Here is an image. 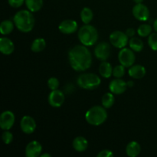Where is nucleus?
Listing matches in <instances>:
<instances>
[{
	"label": "nucleus",
	"mask_w": 157,
	"mask_h": 157,
	"mask_svg": "<svg viewBox=\"0 0 157 157\" xmlns=\"http://www.w3.org/2000/svg\"><path fill=\"white\" fill-rule=\"evenodd\" d=\"M68 60L71 66L76 71H84L90 67L92 55L85 45H76L68 52Z\"/></svg>",
	"instance_id": "f257e3e1"
},
{
	"label": "nucleus",
	"mask_w": 157,
	"mask_h": 157,
	"mask_svg": "<svg viewBox=\"0 0 157 157\" xmlns=\"http://www.w3.org/2000/svg\"><path fill=\"white\" fill-rule=\"evenodd\" d=\"M13 21L17 29L21 32H29L35 26V19L29 10H20L14 15Z\"/></svg>",
	"instance_id": "f03ea898"
},
{
	"label": "nucleus",
	"mask_w": 157,
	"mask_h": 157,
	"mask_svg": "<svg viewBox=\"0 0 157 157\" xmlns=\"http://www.w3.org/2000/svg\"><path fill=\"white\" fill-rule=\"evenodd\" d=\"M86 121L92 126H100L107 119V112L102 106H94L90 107L85 114Z\"/></svg>",
	"instance_id": "7ed1b4c3"
},
{
	"label": "nucleus",
	"mask_w": 157,
	"mask_h": 157,
	"mask_svg": "<svg viewBox=\"0 0 157 157\" xmlns=\"http://www.w3.org/2000/svg\"><path fill=\"white\" fill-rule=\"evenodd\" d=\"M78 38L82 44L87 47L94 45L98 40V30L94 26L85 25L78 31Z\"/></svg>",
	"instance_id": "20e7f679"
},
{
	"label": "nucleus",
	"mask_w": 157,
	"mask_h": 157,
	"mask_svg": "<svg viewBox=\"0 0 157 157\" xmlns=\"http://www.w3.org/2000/svg\"><path fill=\"white\" fill-rule=\"evenodd\" d=\"M77 83L80 87L85 90H94L98 88L101 83V80L97 75L86 73L80 75L77 79Z\"/></svg>",
	"instance_id": "39448f33"
},
{
	"label": "nucleus",
	"mask_w": 157,
	"mask_h": 157,
	"mask_svg": "<svg viewBox=\"0 0 157 157\" xmlns=\"http://www.w3.org/2000/svg\"><path fill=\"white\" fill-rule=\"evenodd\" d=\"M110 41L113 47L122 49L125 48L129 43V37L124 32L115 31L110 34Z\"/></svg>",
	"instance_id": "423d86ee"
},
{
	"label": "nucleus",
	"mask_w": 157,
	"mask_h": 157,
	"mask_svg": "<svg viewBox=\"0 0 157 157\" xmlns=\"http://www.w3.org/2000/svg\"><path fill=\"white\" fill-rule=\"evenodd\" d=\"M118 59H119L121 64L124 65L125 67H130L134 64L136 56L131 48H124L119 52Z\"/></svg>",
	"instance_id": "0eeeda50"
},
{
	"label": "nucleus",
	"mask_w": 157,
	"mask_h": 157,
	"mask_svg": "<svg viewBox=\"0 0 157 157\" xmlns=\"http://www.w3.org/2000/svg\"><path fill=\"white\" fill-rule=\"evenodd\" d=\"M110 45L106 41H102L97 44L94 48V55L101 61H107L110 55Z\"/></svg>",
	"instance_id": "6e6552de"
},
{
	"label": "nucleus",
	"mask_w": 157,
	"mask_h": 157,
	"mask_svg": "<svg viewBox=\"0 0 157 157\" xmlns=\"http://www.w3.org/2000/svg\"><path fill=\"white\" fill-rule=\"evenodd\" d=\"M132 12L135 18L141 21H147L150 17V10L148 7L142 3H138L135 5L133 6Z\"/></svg>",
	"instance_id": "1a4fd4ad"
},
{
	"label": "nucleus",
	"mask_w": 157,
	"mask_h": 157,
	"mask_svg": "<svg viewBox=\"0 0 157 157\" xmlns=\"http://www.w3.org/2000/svg\"><path fill=\"white\" fill-rule=\"evenodd\" d=\"M15 117L14 113L10 110L2 112L0 116V127L3 130H9L13 127Z\"/></svg>",
	"instance_id": "9d476101"
},
{
	"label": "nucleus",
	"mask_w": 157,
	"mask_h": 157,
	"mask_svg": "<svg viewBox=\"0 0 157 157\" xmlns=\"http://www.w3.org/2000/svg\"><path fill=\"white\" fill-rule=\"evenodd\" d=\"M21 130L25 134H32L36 130V122L33 117L30 116H24L20 122Z\"/></svg>",
	"instance_id": "9b49d317"
},
{
	"label": "nucleus",
	"mask_w": 157,
	"mask_h": 157,
	"mask_svg": "<svg viewBox=\"0 0 157 157\" xmlns=\"http://www.w3.org/2000/svg\"><path fill=\"white\" fill-rule=\"evenodd\" d=\"M65 100L64 93L60 90H54L51 91L48 95V103L52 107H61Z\"/></svg>",
	"instance_id": "f8f14e48"
},
{
	"label": "nucleus",
	"mask_w": 157,
	"mask_h": 157,
	"mask_svg": "<svg viewBox=\"0 0 157 157\" xmlns=\"http://www.w3.org/2000/svg\"><path fill=\"white\" fill-rule=\"evenodd\" d=\"M127 83L121 78L113 79L109 84V90L113 94H121L124 93L127 88Z\"/></svg>",
	"instance_id": "ddd939ff"
},
{
	"label": "nucleus",
	"mask_w": 157,
	"mask_h": 157,
	"mask_svg": "<svg viewBox=\"0 0 157 157\" xmlns=\"http://www.w3.org/2000/svg\"><path fill=\"white\" fill-rule=\"evenodd\" d=\"M78 22L75 20L67 19L61 21L58 26V29L60 32L65 35H71L73 34L78 30Z\"/></svg>",
	"instance_id": "4468645a"
},
{
	"label": "nucleus",
	"mask_w": 157,
	"mask_h": 157,
	"mask_svg": "<svg viewBox=\"0 0 157 157\" xmlns=\"http://www.w3.org/2000/svg\"><path fill=\"white\" fill-rule=\"evenodd\" d=\"M42 152V146L36 140L31 141L25 148V156L27 157H38L41 156Z\"/></svg>",
	"instance_id": "2eb2a0df"
},
{
	"label": "nucleus",
	"mask_w": 157,
	"mask_h": 157,
	"mask_svg": "<svg viewBox=\"0 0 157 157\" xmlns=\"http://www.w3.org/2000/svg\"><path fill=\"white\" fill-rule=\"evenodd\" d=\"M15 50V45L12 40L6 37L0 38V52L5 55H9L13 53Z\"/></svg>",
	"instance_id": "dca6fc26"
},
{
	"label": "nucleus",
	"mask_w": 157,
	"mask_h": 157,
	"mask_svg": "<svg viewBox=\"0 0 157 157\" xmlns=\"http://www.w3.org/2000/svg\"><path fill=\"white\" fill-rule=\"evenodd\" d=\"M129 75L134 79H141L146 75V69L140 64L133 65L129 68Z\"/></svg>",
	"instance_id": "f3484780"
},
{
	"label": "nucleus",
	"mask_w": 157,
	"mask_h": 157,
	"mask_svg": "<svg viewBox=\"0 0 157 157\" xmlns=\"http://www.w3.org/2000/svg\"><path fill=\"white\" fill-rule=\"evenodd\" d=\"M73 145L74 149L76 150L78 153H83V152L86 151V150L88 147V142L84 138V136H77L73 141Z\"/></svg>",
	"instance_id": "a211bd4d"
},
{
	"label": "nucleus",
	"mask_w": 157,
	"mask_h": 157,
	"mask_svg": "<svg viewBox=\"0 0 157 157\" xmlns=\"http://www.w3.org/2000/svg\"><path fill=\"white\" fill-rule=\"evenodd\" d=\"M141 152V147L139 143L136 141H132L127 144L126 147V153L130 157H136L140 155Z\"/></svg>",
	"instance_id": "6ab92c4d"
},
{
	"label": "nucleus",
	"mask_w": 157,
	"mask_h": 157,
	"mask_svg": "<svg viewBox=\"0 0 157 157\" xmlns=\"http://www.w3.org/2000/svg\"><path fill=\"white\" fill-rule=\"evenodd\" d=\"M113 67L111 64L107 61H102L99 66V73L103 78H109L113 75Z\"/></svg>",
	"instance_id": "aec40b11"
},
{
	"label": "nucleus",
	"mask_w": 157,
	"mask_h": 157,
	"mask_svg": "<svg viewBox=\"0 0 157 157\" xmlns=\"http://www.w3.org/2000/svg\"><path fill=\"white\" fill-rule=\"evenodd\" d=\"M25 3L32 12H38L43 6V0H25Z\"/></svg>",
	"instance_id": "412c9836"
},
{
	"label": "nucleus",
	"mask_w": 157,
	"mask_h": 157,
	"mask_svg": "<svg viewBox=\"0 0 157 157\" xmlns=\"http://www.w3.org/2000/svg\"><path fill=\"white\" fill-rule=\"evenodd\" d=\"M46 47V42L44 38H36L33 41V42L32 43V45H31V50L33 52H41Z\"/></svg>",
	"instance_id": "4be33fe9"
},
{
	"label": "nucleus",
	"mask_w": 157,
	"mask_h": 157,
	"mask_svg": "<svg viewBox=\"0 0 157 157\" xmlns=\"http://www.w3.org/2000/svg\"><path fill=\"white\" fill-rule=\"evenodd\" d=\"M129 46L135 52H140L144 49V42L136 37H133L129 41Z\"/></svg>",
	"instance_id": "5701e85b"
},
{
	"label": "nucleus",
	"mask_w": 157,
	"mask_h": 157,
	"mask_svg": "<svg viewBox=\"0 0 157 157\" xmlns=\"http://www.w3.org/2000/svg\"><path fill=\"white\" fill-rule=\"evenodd\" d=\"M14 21L12 22L10 20H4L0 25V32L2 35H9L14 29Z\"/></svg>",
	"instance_id": "b1692460"
},
{
	"label": "nucleus",
	"mask_w": 157,
	"mask_h": 157,
	"mask_svg": "<svg viewBox=\"0 0 157 157\" xmlns=\"http://www.w3.org/2000/svg\"><path fill=\"white\" fill-rule=\"evenodd\" d=\"M94 17V13L91 9L88 7H84L81 12V21L85 25L89 24L92 21Z\"/></svg>",
	"instance_id": "393cba45"
},
{
	"label": "nucleus",
	"mask_w": 157,
	"mask_h": 157,
	"mask_svg": "<svg viewBox=\"0 0 157 157\" xmlns=\"http://www.w3.org/2000/svg\"><path fill=\"white\" fill-rule=\"evenodd\" d=\"M101 102H102L103 107H105L106 109L110 108L115 102V98L113 96V94L111 93V92L110 93H106L102 97Z\"/></svg>",
	"instance_id": "a878e982"
},
{
	"label": "nucleus",
	"mask_w": 157,
	"mask_h": 157,
	"mask_svg": "<svg viewBox=\"0 0 157 157\" xmlns=\"http://www.w3.org/2000/svg\"><path fill=\"white\" fill-rule=\"evenodd\" d=\"M153 28L149 24H142L137 29V33L141 37H147L152 33Z\"/></svg>",
	"instance_id": "bb28decb"
},
{
	"label": "nucleus",
	"mask_w": 157,
	"mask_h": 157,
	"mask_svg": "<svg viewBox=\"0 0 157 157\" xmlns=\"http://www.w3.org/2000/svg\"><path fill=\"white\" fill-rule=\"evenodd\" d=\"M148 44L153 51H157V32L151 33L149 35Z\"/></svg>",
	"instance_id": "cd10ccee"
},
{
	"label": "nucleus",
	"mask_w": 157,
	"mask_h": 157,
	"mask_svg": "<svg viewBox=\"0 0 157 157\" xmlns=\"http://www.w3.org/2000/svg\"><path fill=\"white\" fill-rule=\"evenodd\" d=\"M125 75V67L122 64L121 65H117L113 69V75L116 78H122Z\"/></svg>",
	"instance_id": "c85d7f7f"
},
{
	"label": "nucleus",
	"mask_w": 157,
	"mask_h": 157,
	"mask_svg": "<svg viewBox=\"0 0 157 157\" xmlns=\"http://www.w3.org/2000/svg\"><path fill=\"white\" fill-rule=\"evenodd\" d=\"M2 139L5 144H10L13 140V135L9 130H5L2 135Z\"/></svg>",
	"instance_id": "c756f323"
},
{
	"label": "nucleus",
	"mask_w": 157,
	"mask_h": 157,
	"mask_svg": "<svg viewBox=\"0 0 157 157\" xmlns=\"http://www.w3.org/2000/svg\"><path fill=\"white\" fill-rule=\"evenodd\" d=\"M48 86L52 90H57L59 87V81L58 78L52 77V78H49L48 81Z\"/></svg>",
	"instance_id": "7c9ffc66"
},
{
	"label": "nucleus",
	"mask_w": 157,
	"mask_h": 157,
	"mask_svg": "<svg viewBox=\"0 0 157 157\" xmlns=\"http://www.w3.org/2000/svg\"><path fill=\"white\" fill-rule=\"evenodd\" d=\"M25 0H8L9 6L12 8H19L24 4Z\"/></svg>",
	"instance_id": "2f4dec72"
},
{
	"label": "nucleus",
	"mask_w": 157,
	"mask_h": 157,
	"mask_svg": "<svg viewBox=\"0 0 157 157\" xmlns=\"http://www.w3.org/2000/svg\"><path fill=\"white\" fill-rule=\"evenodd\" d=\"M113 152L109 150H101L98 154V157H113Z\"/></svg>",
	"instance_id": "473e14b6"
},
{
	"label": "nucleus",
	"mask_w": 157,
	"mask_h": 157,
	"mask_svg": "<svg viewBox=\"0 0 157 157\" xmlns=\"http://www.w3.org/2000/svg\"><path fill=\"white\" fill-rule=\"evenodd\" d=\"M135 32H135L134 29H133V28H130V29H128L127 31H126L125 33L127 34V35L129 37V38H133L135 35Z\"/></svg>",
	"instance_id": "72a5a7b5"
},
{
	"label": "nucleus",
	"mask_w": 157,
	"mask_h": 157,
	"mask_svg": "<svg viewBox=\"0 0 157 157\" xmlns=\"http://www.w3.org/2000/svg\"><path fill=\"white\" fill-rule=\"evenodd\" d=\"M153 29L157 32V18L153 22Z\"/></svg>",
	"instance_id": "f704fd0d"
},
{
	"label": "nucleus",
	"mask_w": 157,
	"mask_h": 157,
	"mask_svg": "<svg viewBox=\"0 0 157 157\" xmlns=\"http://www.w3.org/2000/svg\"><path fill=\"white\" fill-rule=\"evenodd\" d=\"M41 157H51V154L49 153H43V154H41Z\"/></svg>",
	"instance_id": "c9c22d12"
},
{
	"label": "nucleus",
	"mask_w": 157,
	"mask_h": 157,
	"mask_svg": "<svg viewBox=\"0 0 157 157\" xmlns=\"http://www.w3.org/2000/svg\"><path fill=\"white\" fill-rule=\"evenodd\" d=\"M133 2L135 3H136V4H138V3H142L144 2V0H133Z\"/></svg>",
	"instance_id": "e433bc0d"
}]
</instances>
